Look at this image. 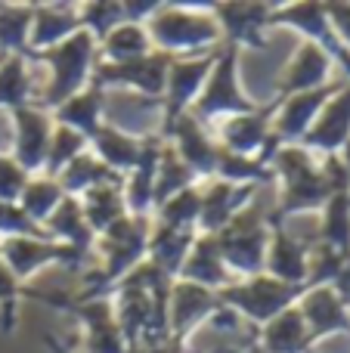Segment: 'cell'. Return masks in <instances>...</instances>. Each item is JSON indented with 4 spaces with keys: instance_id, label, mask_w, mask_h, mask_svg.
Segmentation results:
<instances>
[{
    "instance_id": "cell-37",
    "label": "cell",
    "mask_w": 350,
    "mask_h": 353,
    "mask_svg": "<svg viewBox=\"0 0 350 353\" xmlns=\"http://www.w3.org/2000/svg\"><path fill=\"white\" fill-rule=\"evenodd\" d=\"M34 3H0V56L28 53V31Z\"/></svg>"
},
{
    "instance_id": "cell-50",
    "label": "cell",
    "mask_w": 350,
    "mask_h": 353,
    "mask_svg": "<svg viewBox=\"0 0 350 353\" xmlns=\"http://www.w3.org/2000/svg\"><path fill=\"white\" fill-rule=\"evenodd\" d=\"M0 62H3V56H0Z\"/></svg>"
},
{
    "instance_id": "cell-3",
    "label": "cell",
    "mask_w": 350,
    "mask_h": 353,
    "mask_svg": "<svg viewBox=\"0 0 350 353\" xmlns=\"http://www.w3.org/2000/svg\"><path fill=\"white\" fill-rule=\"evenodd\" d=\"M25 56L50 65V81L37 93V105L41 109H56L65 99H72L74 93H81L84 87H90L93 68H96V59H99V41L90 31L81 28L78 34L62 41L59 47L43 50V53H25Z\"/></svg>"
},
{
    "instance_id": "cell-2",
    "label": "cell",
    "mask_w": 350,
    "mask_h": 353,
    "mask_svg": "<svg viewBox=\"0 0 350 353\" xmlns=\"http://www.w3.org/2000/svg\"><path fill=\"white\" fill-rule=\"evenodd\" d=\"M149 217H121L115 226L99 236L96 248L103 257V267L96 273H90V288L81 294L78 301H103L109 288H115L124 276H130L143 261H146V248H149Z\"/></svg>"
},
{
    "instance_id": "cell-10",
    "label": "cell",
    "mask_w": 350,
    "mask_h": 353,
    "mask_svg": "<svg viewBox=\"0 0 350 353\" xmlns=\"http://www.w3.org/2000/svg\"><path fill=\"white\" fill-rule=\"evenodd\" d=\"M279 103L267 105V109H254L248 115H236L227 118L220 124V143L217 146L223 152L233 155H245V159H260L270 165L273 152H276L282 143L273 134V112H276Z\"/></svg>"
},
{
    "instance_id": "cell-19",
    "label": "cell",
    "mask_w": 350,
    "mask_h": 353,
    "mask_svg": "<svg viewBox=\"0 0 350 353\" xmlns=\"http://www.w3.org/2000/svg\"><path fill=\"white\" fill-rule=\"evenodd\" d=\"M74 316L84 325V353H130L109 298L74 301Z\"/></svg>"
},
{
    "instance_id": "cell-23",
    "label": "cell",
    "mask_w": 350,
    "mask_h": 353,
    "mask_svg": "<svg viewBox=\"0 0 350 353\" xmlns=\"http://www.w3.org/2000/svg\"><path fill=\"white\" fill-rule=\"evenodd\" d=\"M298 310H301L304 323H307L310 335L322 338V335H332V332H347L350 329V310L347 304L338 298V292L329 285H316L307 288L298 301Z\"/></svg>"
},
{
    "instance_id": "cell-8",
    "label": "cell",
    "mask_w": 350,
    "mask_h": 353,
    "mask_svg": "<svg viewBox=\"0 0 350 353\" xmlns=\"http://www.w3.org/2000/svg\"><path fill=\"white\" fill-rule=\"evenodd\" d=\"M174 56L152 50L149 56L130 62H96L90 84L105 90V87H130L143 97H165L167 72H171Z\"/></svg>"
},
{
    "instance_id": "cell-30",
    "label": "cell",
    "mask_w": 350,
    "mask_h": 353,
    "mask_svg": "<svg viewBox=\"0 0 350 353\" xmlns=\"http://www.w3.org/2000/svg\"><path fill=\"white\" fill-rule=\"evenodd\" d=\"M103 112H105V90L99 87H84L81 93H74L72 99H65L62 105L53 109V121L62 128L78 130L81 137L90 140L99 128H103Z\"/></svg>"
},
{
    "instance_id": "cell-14",
    "label": "cell",
    "mask_w": 350,
    "mask_h": 353,
    "mask_svg": "<svg viewBox=\"0 0 350 353\" xmlns=\"http://www.w3.org/2000/svg\"><path fill=\"white\" fill-rule=\"evenodd\" d=\"M220 307L223 304L217 292L196 285V282L174 279L171 294H167V332L174 338L189 335L192 329H202Z\"/></svg>"
},
{
    "instance_id": "cell-17",
    "label": "cell",
    "mask_w": 350,
    "mask_h": 353,
    "mask_svg": "<svg viewBox=\"0 0 350 353\" xmlns=\"http://www.w3.org/2000/svg\"><path fill=\"white\" fill-rule=\"evenodd\" d=\"M198 189H202V211H198L196 220L198 236H217L254 199V186H236V183L217 180V176L208 180L205 186L198 183Z\"/></svg>"
},
{
    "instance_id": "cell-38",
    "label": "cell",
    "mask_w": 350,
    "mask_h": 353,
    "mask_svg": "<svg viewBox=\"0 0 350 353\" xmlns=\"http://www.w3.org/2000/svg\"><path fill=\"white\" fill-rule=\"evenodd\" d=\"M62 199H65V192H62V186L56 180H50V176H31L28 186L22 189L19 208H22V214L31 223H37L43 230V223H47L50 214L59 208Z\"/></svg>"
},
{
    "instance_id": "cell-7",
    "label": "cell",
    "mask_w": 350,
    "mask_h": 353,
    "mask_svg": "<svg viewBox=\"0 0 350 353\" xmlns=\"http://www.w3.org/2000/svg\"><path fill=\"white\" fill-rule=\"evenodd\" d=\"M258 105L242 93L239 87V50L236 47H227L217 53V62L211 68L208 81H205L202 93L198 99L192 103L189 115L196 118L198 124H208V121H217V118H236V115H248L254 112Z\"/></svg>"
},
{
    "instance_id": "cell-39",
    "label": "cell",
    "mask_w": 350,
    "mask_h": 353,
    "mask_svg": "<svg viewBox=\"0 0 350 353\" xmlns=\"http://www.w3.org/2000/svg\"><path fill=\"white\" fill-rule=\"evenodd\" d=\"M320 242L329 248L350 254V192H335L322 205Z\"/></svg>"
},
{
    "instance_id": "cell-25",
    "label": "cell",
    "mask_w": 350,
    "mask_h": 353,
    "mask_svg": "<svg viewBox=\"0 0 350 353\" xmlns=\"http://www.w3.org/2000/svg\"><path fill=\"white\" fill-rule=\"evenodd\" d=\"M329 68H332V56L313 41H304L301 50L291 56L289 68H285L282 87H279V99L291 97V93H307L320 90L329 81Z\"/></svg>"
},
{
    "instance_id": "cell-43",
    "label": "cell",
    "mask_w": 350,
    "mask_h": 353,
    "mask_svg": "<svg viewBox=\"0 0 350 353\" xmlns=\"http://www.w3.org/2000/svg\"><path fill=\"white\" fill-rule=\"evenodd\" d=\"M78 16H81V28L90 31L96 41H103L109 31H115L118 25H124V10L121 3H81L78 6Z\"/></svg>"
},
{
    "instance_id": "cell-36",
    "label": "cell",
    "mask_w": 350,
    "mask_h": 353,
    "mask_svg": "<svg viewBox=\"0 0 350 353\" xmlns=\"http://www.w3.org/2000/svg\"><path fill=\"white\" fill-rule=\"evenodd\" d=\"M31 105V72L28 56H3L0 62V109H22Z\"/></svg>"
},
{
    "instance_id": "cell-12",
    "label": "cell",
    "mask_w": 350,
    "mask_h": 353,
    "mask_svg": "<svg viewBox=\"0 0 350 353\" xmlns=\"http://www.w3.org/2000/svg\"><path fill=\"white\" fill-rule=\"evenodd\" d=\"M217 53L220 50L198 53V56H180V59L171 62L167 84H165V124L192 109V103L198 99V93H202L205 81H208L211 68L217 62Z\"/></svg>"
},
{
    "instance_id": "cell-18",
    "label": "cell",
    "mask_w": 350,
    "mask_h": 353,
    "mask_svg": "<svg viewBox=\"0 0 350 353\" xmlns=\"http://www.w3.org/2000/svg\"><path fill=\"white\" fill-rule=\"evenodd\" d=\"M276 3H214V19L227 47H258L264 50L267 41L260 31L270 28V12Z\"/></svg>"
},
{
    "instance_id": "cell-29",
    "label": "cell",
    "mask_w": 350,
    "mask_h": 353,
    "mask_svg": "<svg viewBox=\"0 0 350 353\" xmlns=\"http://www.w3.org/2000/svg\"><path fill=\"white\" fill-rule=\"evenodd\" d=\"M161 137H149V146L143 161L124 176V205H127L130 217H149V211H155V168H158V155H161Z\"/></svg>"
},
{
    "instance_id": "cell-6",
    "label": "cell",
    "mask_w": 350,
    "mask_h": 353,
    "mask_svg": "<svg viewBox=\"0 0 350 353\" xmlns=\"http://www.w3.org/2000/svg\"><path fill=\"white\" fill-rule=\"evenodd\" d=\"M270 236H273V226L267 223V214H260L258 208H245L214 239L229 273H242L251 279V276L264 273Z\"/></svg>"
},
{
    "instance_id": "cell-21",
    "label": "cell",
    "mask_w": 350,
    "mask_h": 353,
    "mask_svg": "<svg viewBox=\"0 0 350 353\" xmlns=\"http://www.w3.org/2000/svg\"><path fill=\"white\" fill-rule=\"evenodd\" d=\"M81 31L78 6L72 3H34L31 12V31H28V53H43V50L59 47L72 34Z\"/></svg>"
},
{
    "instance_id": "cell-27",
    "label": "cell",
    "mask_w": 350,
    "mask_h": 353,
    "mask_svg": "<svg viewBox=\"0 0 350 353\" xmlns=\"http://www.w3.org/2000/svg\"><path fill=\"white\" fill-rule=\"evenodd\" d=\"M177 279L196 282V285L211 288V292H220V288L229 285V270H227V263H223L214 236H198L196 242H192V251H189V257H186V263L180 267Z\"/></svg>"
},
{
    "instance_id": "cell-24",
    "label": "cell",
    "mask_w": 350,
    "mask_h": 353,
    "mask_svg": "<svg viewBox=\"0 0 350 353\" xmlns=\"http://www.w3.org/2000/svg\"><path fill=\"white\" fill-rule=\"evenodd\" d=\"M264 273L289 285H307L310 273V248L301 245L295 236L285 232V226H273L270 248H267Z\"/></svg>"
},
{
    "instance_id": "cell-49",
    "label": "cell",
    "mask_w": 350,
    "mask_h": 353,
    "mask_svg": "<svg viewBox=\"0 0 350 353\" xmlns=\"http://www.w3.org/2000/svg\"><path fill=\"white\" fill-rule=\"evenodd\" d=\"M130 353H186V338H165V341H155L146 344V347H136Z\"/></svg>"
},
{
    "instance_id": "cell-33",
    "label": "cell",
    "mask_w": 350,
    "mask_h": 353,
    "mask_svg": "<svg viewBox=\"0 0 350 353\" xmlns=\"http://www.w3.org/2000/svg\"><path fill=\"white\" fill-rule=\"evenodd\" d=\"M56 183L62 186V192L65 195L81 199V195L90 192L93 186H103V183H121V176L112 174L93 152H84V155H78V159H74L59 176H56Z\"/></svg>"
},
{
    "instance_id": "cell-9",
    "label": "cell",
    "mask_w": 350,
    "mask_h": 353,
    "mask_svg": "<svg viewBox=\"0 0 350 353\" xmlns=\"http://www.w3.org/2000/svg\"><path fill=\"white\" fill-rule=\"evenodd\" d=\"M84 257H87V251L53 242V239H31V236L0 239V261L10 267V273L16 276L19 282L41 273L50 263H62V267L74 270L78 263H84Z\"/></svg>"
},
{
    "instance_id": "cell-42",
    "label": "cell",
    "mask_w": 350,
    "mask_h": 353,
    "mask_svg": "<svg viewBox=\"0 0 350 353\" xmlns=\"http://www.w3.org/2000/svg\"><path fill=\"white\" fill-rule=\"evenodd\" d=\"M158 211V226H171V230H196L198 211H202V189L189 186L183 192H177L174 199H167Z\"/></svg>"
},
{
    "instance_id": "cell-44",
    "label": "cell",
    "mask_w": 350,
    "mask_h": 353,
    "mask_svg": "<svg viewBox=\"0 0 350 353\" xmlns=\"http://www.w3.org/2000/svg\"><path fill=\"white\" fill-rule=\"evenodd\" d=\"M19 294H22L19 279L10 273V267L0 261V332H6V335H10L19 323Z\"/></svg>"
},
{
    "instance_id": "cell-20",
    "label": "cell",
    "mask_w": 350,
    "mask_h": 353,
    "mask_svg": "<svg viewBox=\"0 0 350 353\" xmlns=\"http://www.w3.org/2000/svg\"><path fill=\"white\" fill-rule=\"evenodd\" d=\"M350 140V84L341 87L326 105H322L320 118L313 121V128L307 130V137L301 140V146L313 149V152L335 155L338 149H344Z\"/></svg>"
},
{
    "instance_id": "cell-22",
    "label": "cell",
    "mask_w": 350,
    "mask_h": 353,
    "mask_svg": "<svg viewBox=\"0 0 350 353\" xmlns=\"http://www.w3.org/2000/svg\"><path fill=\"white\" fill-rule=\"evenodd\" d=\"M90 146H93V155H96L112 174H118L124 180V176L143 161L146 146H149V137L140 140V137L115 128V124H103V128L90 137Z\"/></svg>"
},
{
    "instance_id": "cell-13",
    "label": "cell",
    "mask_w": 350,
    "mask_h": 353,
    "mask_svg": "<svg viewBox=\"0 0 350 353\" xmlns=\"http://www.w3.org/2000/svg\"><path fill=\"white\" fill-rule=\"evenodd\" d=\"M341 87H320V90H307V93H291L282 97L273 115V134L282 146H301V140L307 137V130L313 128V121L320 118L322 105L338 93Z\"/></svg>"
},
{
    "instance_id": "cell-41",
    "label": "cell",
    "mask_w": 350,
    "mask_h": 353,
    "mask_svg": "<svg viewBox=\"0 0 350 353\" xmlns=\"http://www.w3.org/2000/svg\"><path fill=\"white\" fill-rule=\"evenodd\" d=\"M217 180L236 183V186H260V183H273V168L260 159H245V155H233L220 149L217 159Z\"/></svg>"
},
{
    "instance_id": "cell-46",
    "label": "cell",
    "mask_w": 350,
    "mask_h": 353,
    "mask_svg": "<svg viewBox=\"0 0 350 353\" xmlns=\"http://www.w3.org/2000/svg\"><path fill=\"white\" fill-rule=\"evenodd\" d=\"M28 180L31 176L16 165V159L0 155V201H6V205H19L22 189L28 186Z\"/></svg>"
},
{
    "instance_id": "cell-26",
    "label": "cell",
    "mask_w": 350,
    "mask_h": 353,
    "mask_svg": "<svg viewBox=\"0 0 350 353\" xmlns=\"http://www.w3.org/2000/svg\"><path fill=\"white\" fill-rule=\"evenodd\" d=\"M258 344L264 353H310L313 347V335H310L307 323H304L301 310L289 307L276 319H270L267 325H260Z\"/></svg>"
},
{
    "instance_id": "cell-15",
    "label": "cell",
    "mask_w": 350,
    "mask_h": 353,
    "mask_svg": "<svg viewBox=\"0 0 350 353\" xmlns=\"http://www.w3.org/2000/svg\"><path fill=\"white\" fill-rule=\"evenodd\" d=\"M12 128H16V146H12L16 165L28 176L43 171L50 134H53V115L41 105H22L12 112Z\"/></svg>"
},
{
    "instance_id": "cell-34",
    "label": "cell",
    "mask_w": 350,
    "mask_h": 353,
    "mask_svg": "<svg viewBox=\"0 0 350 353\" xmlns=\"http://www.w3.org/2000/svg\"><path fill=\"white\" fill-rule=\"evenodd\" d=\"M149 53H152V41H149L146 28L124 22L99 41L96 62H130V59H140V56H149Z\"/></svg>"
},
{
    "instance_id": "cell-48",
    "label": "cell",
    "mask_w": 350,
    "mask_h": 353,
    "mask_svg": "<svg viewBox=\"0 0 350 353\" xmlns=\"http://www.w3.org/2000/svg\"><path fill=\"white\" fill-rule=\"evenodd\" d=\"M158 0H127V3H121L124 10V22L130 25H146L149 19L158 12Z\"/></svg>"
},
{
    "instance_id": "cell-32",
    "label": "cell",
    "mask_w": 350,
    "mask_h": 353,
    "mask_svg": "<svg viewBox=\"0 0 350 353\" xmlns=\"http://www.w3.org/2000/svg\"><path fill=\"white\" fill-rule=\"evenodd\" d=\"M43 232H47V239H53V242L72 245V248H81V251H87L93 245V239H96L84 220L81 201L72 199V195H65V199L59 201V208L50 214V220L43 223Z\"/></svg>"
},
{
    "instance_id": "cell-47",
    "label": "cell",
    "mask_w": 350,
    "mask_h": 353,
    "mask_svg": "<svg viewBox=\"0 0 350 353\" xmlns=\"http://www.w3.org/2000/svg\"><path fill=\"white\" fill-rule=\"evenodd\" d=\"M326 16L341 47H350V3H326Z\"/></svg>"
},
{
    "instance_id": "cell-40",
    "label": "cell",
    "mask_w": 350,
    "mask_h": 353,
    "mask_svg": "<svg viewBox=\"0 0 350 353\" xmlns=\"http://www.w3.org/2000/svg\"><path fill=\"white\" fill-rule=\"evenodd\" d=\"M87 146H90V140H87V137H81L78 130H72V128H62V124H56L53 134H50L47 161H43V176L56 180V176L65 171V168L72 165L78 155L87 152Z\"/></svg>"
},
{
    "instance_id": "cell-16",
    "label": "cell",
    "mask_w": 350,
    "mask_h": 353,
    "mask_svg": "<svg viewBox=\"0 0 350 353\" xmlns=\"http://www.w3.org/2000/svg\"><path fill=\"white\" fill-rule=\"evenodd\" d=\"M270 25H285V28L301 31L307 41L320 43L332 59L344 62V68L350 72V56H347V50L338 43L332 25H329L326 3H282V6H273Z\"/></svg>"
},
{
    "instance_id": "cell-5",
    "label": "cell",
    "mask_w": 350,
    "mask_h": 353,
    "mask_svg": "<svg viewBox=\"0 0 350 353\" xmlns=\"http://www.w3.org/2000/svg\"><path fill=\"white\" fill-rule=\"evenodd\" d=\"M304 292H307V285H289V282H279L273 276L260 273L245 282H229L217 294H220V304L227 310H233L248 325H258L260 329L270 319H276L282 310L295 307Z\"/></svg>"
},
{
    "instance_id": "cell-31",
    "label": "cell",
    "mask_w": 350,
    "mask_h": 353,
    "mask_svg": "<svg viewBox=\"0 0 350 353\" xmlns=\"http://www.w3.org/2000/svg\"><path fill=\"white\" fill-rule=\"evenodd\" d=\"M78 201H81V211H84V220L93 230V236H103L109 226H115L121 217H127V205H124V180L93 186L90 192H84Z\"/></svg>"
},
{
    "instance_id": "cell-45",
    "label": "cell",
    "mask_w": 350,
    "mask_h": 353,
    "mask_svg": "<svg viewBox=\"0 0 350 353\" xmlns=\"http://www.w3.org/2000/svg\"><path fill=\"white\" fill-rule=\"evenodd\" d=\"M19 236L47 239V232H43L37 223H31L19 205H6V201H0V239H19Z\"/></svg>"
},
{
    "instance_id": "cell-35",
    "label": "cell",
    "mask_w": 350,
    "mask_h": 353,
    "mask_svg": "<svg viewBox=\"0 0 350 353\" xmlns=\"http://www.w3.org/2000/svg\"><path fill=\"white\" fill-rule=\"evenodd\" d=\"M189 186H198V176L180 161V155L174 152L167 143H161L158 168H155V189H152L155 208H161L167 199H174L177 192H183V189H189Z\"/></svg>"
},
{
    "instance_id": "cell-11",
    "label": "cell",
    "mask_w": 350,
    "mask_h": 353,
    "mask_svg": "<svg viewBox=\"0 0 350 353\" xmlns=\"http://www.w3.org/2000/svg\"><path fill=\"white\" fill-rule=\"evenodd\" d=\"M161 140L180 155V161L198 176V183L214 180L217 159H220V146H217V140H211V134L205 130V124H198L189 112L180 115V118H174V121H167Z\"/></svg>"
},
{
    "instance_id": "cell-4",
    "label": "cell",
    "mask_w": 350,
    "mask_h": 353,
    "mask_svg": "<svg viewBox=\"0 0 350 353\" xmlns=\"http://www.w3.org/2000/svg\"><path fill=\"white\" fill-rule=\"evenodd\" d=\"M270 168H273V176L282 180L279 208L267 217L270 226H282V220L289 214L322 208L329 201V195H332L322 168L310 159V152L304 146H279L270 159Z\"/></svg>"
},
{
    "instance_id": "cell-28",
    "label": "cell",
    "mask_w": 350,
    "mask_h": 353,
    "mask_svg": "<svg viewBox=\"0 0 350 353\" xmlns=\"http://www.w3.org/2000/svg\"><path fill=\"white\" fill-rule=\"evenodd\" d=\"M198 239L196 230H171V226H155L149 232V248H146V261L155 270L167 276V279H177L180 267L186 263L192 251V242Z\"/></svg>"
},
{
    "instance_id": "cell-1",
    "label": "cell",
    "mask_w": 350,
    "mask_h": 353,
    "mask_svg": "<svg viewBox=\"0 0 350 353\" xmlns=\"http://www.w3.org/2000/svg\"><path fill=\"white\" fill-rule=\"evenodd\" d=\"M143 28L152 47H158L174 59L211 53L223 41L220 25L214 19V3H161L158 12Z\"/></svg>"
}]
</instances>
